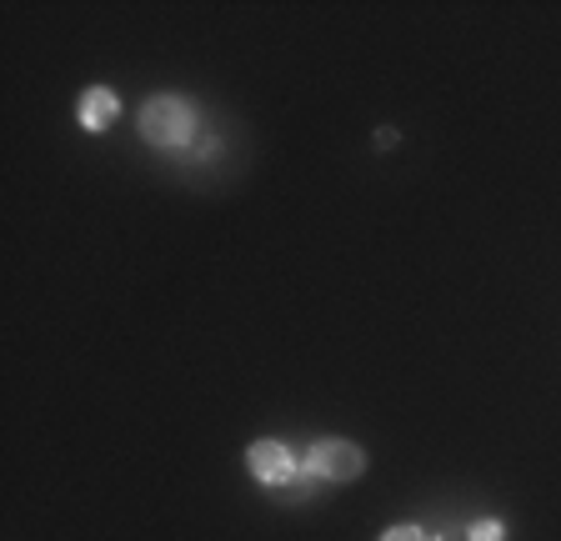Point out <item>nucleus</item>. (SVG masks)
<instances>
[{
    "label": "nucleus",
    "mask_w": 561,
    "mask_h": 541,
    "mask_svg": "<svg viewBox=\"0 0 561 541\" xmlns=\"http://www.w3.org/2000/svg\"><path fill=\"white\" fill-rule=\"evenodd\" d=\"M196 136V111L181 101V95H151L140 106V141L156 146V151H175Z\"/></svg>",
    "instance_id": "f257e3e1"
},
{
    "label": "nucleus",
    "mask_w": 561,
    "mask_h": 541,
    "mask_svg": "<svg viewBox=\"0 0 561 541\" xmlns=\"http://www.w3.org/2000/svg\"><path fill=\"white\" fill-rule=\"evenodd\" d=\"M467 541H506V527L502 521H477V527L467 531Z\"/></svg>",
    "instance_id": "39448f33"
},
{
    "label": "nucleus",
    "mask_w": 561,
    "mask_h": 541,
    "mask_svg": "<svg viewBox=\"0 0 561 541\" xmlns=\"http://www.w3.org/2000/svg\"><path fill=\"white\" fill-rule=\"evenodd\" d=\"M381 541H432V537H426L421 527H386Z\"/></svg>",
    "instance_id": "423d86ee"
},
{
    "label": "nucleus",
    "mask_w": 561,
    "mask_h": 541,
    "mask_svg": "<svg viewBox=\"0 0 561 541\" xmlns=\"http://www.w3.org/2000/svg\"><path fill=\"white\" fill-rule=\"evenodd\" d=\"M116 116H121V101H116V91H111V85H91V91L81 95V106H76V120H81L91 136L111 130V126H116Z\"/></svg>",
    "instance_id": "20e7f679"
},
{
    "label": "nucleus",
    "mask_w": 561,
    "mask_h": 541,
    "mask_svg": "<svg viewBox=\"0 0 561 541\" xmlns=\"http://www.w3.org/2000/svg\"><path fill=\"white\" fill-rule=\"evenodd\" d=\"M245 467H251V476H256L261 486H276V492L301 476V461L291 457L286 441H256V447L245 451Z\"/></svg>",
    "instance_id": "7ed1b4c3"
},
{
    "label": "nucleus",
    "mask_w": 561,
    "mask_h": 541,
    "mask_svg": "<svg viewBox=\"0 0 561 541\" xmlns=\"http://www.w3.org/2000/svg\"><path fill=\"white\" fill-rule=\"evenodd\" d=\"M301 471L306 476H316V482H356V476L366 471V451L356 447V441L327 436V441H316V447L306 451Z\"/></svg>",
    "instance_id": "f03ea898"
}]
</instances>
